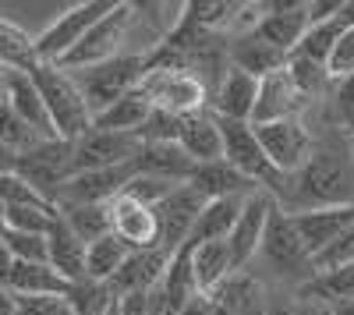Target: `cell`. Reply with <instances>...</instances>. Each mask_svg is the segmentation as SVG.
<instances>
[{
	"label": "cell",
	"mask_w": 354,
	"mask_h": 315,
	"mask_svg": "<svg viewBox=\"0 0 354 315\" xmlns=\"http://www.w3.org/2000/svg\"><path fill=\"white\" fill-rule=\"evenodd\" d=\"M255 103H259V78H252L248 71L241 68H227V75L220 78V85L213 89V103L209 110L216 117H227V121H248L252 124V113H255Z\"/></svg>",
	"instance_id": "44dd1931"
},
{
	"label": "cell",
	"mask_w": 354,
	"mask_h": 315,
	"mask_svg": "<svg viewBox=\"0 0 354 315\" xmlns=\"http://www.w3.org/2000/svg\"><path fill=\"white\" fill-rule=\"evenodd\" d=\"M205 202H213V198H234V195H252V191H259L245 174H238L227 160H220V163H202V166H195V174H192V181H188Z\"/></svg>",
	"instance_id": "83f0119b"
},
{
	"label": "cell",
	"mask_w": 354,
	"mask_h": 315,
	"mask_svg": "<svg viewBox=\"0 0 354 315\" xmlns=\"http://www.w3.org/2000/svg\"><path fill=\"white\" fill-rule=\"evenodd\" d=\"M351 146H354V138H351Z\"/></svg>",
	"instance_id": "f5cc1de1"
},
{
	"label": "cell",
	"mask_w": 354,
	"mask_h": 315,
	"mask_svg": "<svg viewBox=\"0 0 354 315\" xmlns=\"http://www.w3.org/2000/svg\"><path fill=\"white\" fill-rule=\"evenodd\" d=\"M43 142H50V138H39L4 99H0V146L11 149L15 156H25V153H32L36 146H43Z\"/></svg>",
	"instance_id": "d590c367"
},
{
	"label": "cell",
	"mask_w": 354,
	"mask_h": 315,
	"mask_svg": "<svg viewBox=\"0 0 354 315\" xmlns=\"http://www.w3.org/2000/svg\"><path fill=\"white\" fill-rule=\"evenodd\" d=\"M138 89L156 110L177 113V117H192V113L209 110V99H213L209 85L188 68H149Z\"/></svg>",
	"instance_id": "8992f818"
},
{
	"label": "cell",
	"mask_w": 354,
	"mask_h": 315,
	"mask_svg": "<svg viewBox=\"0 0 354 315\" xmlns=\"http://www.w3.org/2000/svg\"><path fill=\"white\" fill-rule=\"evenodd\" d=\"M347 262H354V227H351V231H347L333 248H326V251L315 259V276H319V273H330V269H337V266H347Z\"/></svg>",
	"instance_id": "b9f144b4"
},
{
	"label": "cell",
	"mask_w": 354,
	"mask_h": 315,
	"mask_svg": "<svg viewBox=\"0 0 354 315\" xmlns=\"http://www.w3.org/2000/svg\"><path fill=\"white\" fill-rule=\"evenodd\" d=\"M305 248L312 251V259H319L326 248H333L351 227H354V206H330V209H308L290 216Z\"/></svg>",
	"instance_id": "e0dca14e"
},
{
	"label": "cell",
	"mask_w": 354,
	"mask_h": 315,
	"mask_svg": "<svg viewBox=\"0 0 354 315\" xmlns=\"http://www.w3.org/2000/svg\"><path fill=\"white\" fill-rule=\"evenodd\" d=\"M202 209H205V198L192 184H181L174 195H167L163 202L156 206V216H160V248L170 251V255L181 251L185 241L195 231V220H198Z\"/></svg>",
	"instance_id": "4fadbf2b"
},
{
	"label": "cell",
	"mask_w": 354,
	"mask_h": 315,
	"mask_svg": "<svg viewBox=\"0 0 354 315\" xmlns=\"http://www.w3.org/2000/svg\"><path fill=\"white\" fill-rule=\"evenodd\" d=\"M287 61H290V53H283L280 46H273V43H266L262 36H241V39H230V64L234 68H241V71H248L252 78H270V75H277V71H283L287 68Z\"/></svg>",
	"instance_id": "484cf974"
},
{
	"label": "cell",
	"mask_w": 354,
	"mask_h": 315,
	"mask_svg": "<svg viewBox=\"0 0 354 315\" xmlns=\"http://www.w3.org/2000/svg\"><path fill=\"white\" fill-rule=\"evenodd\" d=\"M149 113H153V103L145 99L142 89H135L124 99H117L113 106H106L103 113H96L93 128L96 131H117V135H138V128L149 121Z\"/></svg>",
	"instance_id": "f546056e"
},
{
	"label": "cell",
	"mask_w": 354,
	"mask_h": 315,
	"mask_svg": "<svg viewBox=\"0 0 354 315\" xmlns=\"http://www.w3.org/2000/svg\"><path fill=\"white\" fill-rule=\"evenodd\" d=\"M0 241L8 245V251L15 255V262H50V245L39 234H18V231H4Z\"/></svg>",
	"instance_id": "8d00e7d4"
},
{
	"label": "cell",
	"mask_w": 354,
	"mask_h": 315,
	"mask_svg": "<svg viewBox=\"0 0 354 315\" xmlns=\"http://www.w3.org/2000/svg\"><path fill=\"white\" fill-rule=\"evenodd\" d=\"M308 28H312L308 0H280V4L266 0V18L259 21L255 36H262L266 43L280 46L283 53H294Z\"/></svg>",
	"instance_id": "9a60e30c"
},
{
	"label": "cell",
	"mask_w": 354,
	"mask_h": 315,
	"mask_svg": "<svg viewBox=\"0 0 354 315\" xmlns=\"http://www.w3.org/2000/svg\"><path fill=\"white\" fill-rule=\"evenodd\" d=\"M32 82L46 103V113H50V124L57 131L61 142H78L82 135L93 131V110H88L78 82L71 78V71L57 68V64H36L32 71Z\"/></svg>",
	"instance_id": "3957f363"
},
{
	"label": "cell",
	"mask_w": 354,
	"mask_h": 315,
	"mask_svg": "<svg viewBox=\"0 0 354 315\" xmlns=\"http://www.w3.org/2000/svg\"><path fill=\"white\" fill-rule=\"evenodd\" d=\"M290 305L298 308V315H337V312H333V305L319 301V298H294Z\"/></svg>",
	"instance_id": "ee69618b"
},
{
	"label": "cell",
	"mask_w": 354,
	"mask_h": 315,
	"mask_svg": "<svg viewBox=\"0 0 354 315\" xmlns=\"http://www.w3.org/2000/svg\"><path fill=\"white\" fill-rule=\"evenodd\" d=\"M259 276L270 283H280V287H290L294 294H298L301 287H308V283L315 280V259L312 251L305 248L298 227H294L290 213L277 209L270 227H266V238H262V248H259Z\"/></svg>",
	"instance_id": "7a4b0ae2"
},
{
	"label": "cell",
	"mask_w": 354,
	"mask_h": 315,
	"mask_svg": "<svg viewBox=\"0 0 354 315\" xmlns=\"http://www.w3.org/2000/svg\"><path fill=\"white\" fill-rule=\"evenodd\" d=\"M53 220H57V206H50V202H18V206H8V213H4V231L46 238Z\"/></svg>",
	"instance_id": "d6a6232c"
},
{
	"label": "cell",
	"mask_w": 354,
	"mask_h": 315,
	"mask_svg": "<svg viewBox=\"0 0 354 315\" xmlns=\"http://www.w3.org/2000/svg\"><path fill=\"white\" fill-rule=\"evenodd\" d=\"M46 245H50V266L61 273L68 283H85V259H88V245L71 231L64 223V216L57 213L50 234H46Z\"/></svg>",
	"instance_id": "cb8c5ba5"
},
{
	"label": "cell",
	"mask_w": 354,
	"mask_h": 315,
	"mask_svg": "<svg viewBox=\"0 0 354 315\" xmlns=\"http://www.w3.org/2000/svg\"><path fill=\"white\" fill-rule=\"evenodd\" d=\"M4 75H8V71L0 68V99H4Z\"/></svg>",
	"instance_id": "816d5d0a"
},
{
	"label": "cell",
	"mask_w": 354,
	"mask_h": 315,
	"mask_svg": "<svg viewBox=\"0 0 354 315\" xmlns=\"http://www.w3.org/2000/svg\"><path fill=\"white\" fill-rule=\"evenodd\" d=\"M113 4H117V0H82V4L68 8L64 15H57L36 36L39 64H61L64 57L113 11Z\"/></svg>",
	"instance_id": "52a82bcc"
},
{
	"label": "cell",
	"mask_w": 354,
	"mask_h": 315,
	"mask_svg": "<svg viewBox=\"0 0 354 315\" xmlns=\"http://www.w3.org/2000/svg\"><path fill=\"white\" fill-rule=\"evenodd\" d=\"M181 121L185 117H177V113H167V110H156L149 113V121H145L138 128V142L145 146V142H177L181 138Z\"/></svg>",
	"instance_id": "f35d334b"
},
{
	"label": "cell",
	"mask_w": 354,
	"mask_h": 315,
	"mask_svg": "<svg viewBox=\"0 0 354 315\" xmlns=\"http://www.w3.org/2000/svg\"><path fill=\"white\" fill-rule=\"evenodd\" d=\"M18 308L28 315H78L71 298H18Z\"/></svg>",
	"instance_id": "7bdbcfd3"
},
{
	"label": "cell",
	"mask_w": 354,
	"mask_h": 315,
	"mask_svg": "<svg viewBox=\"0 0 354 315\" xmlns=\"http://www.w3.org/2000/svg\"><path fill=\"white\" fill-rule=\"evenodd\" d=\"M135 18H138V4H121V0H117L113 11L57 68H64V71H85V68H100V64L113 61V57L131 53L128 43L135 39Z\"/></svg>",
	"instance_id": "5b68a950"
},
{
	"label": "cell",
	"mask_w": 354,
	"mask_h": 315,
	"mask_svg": "<svg viewBox=\"0 0 354 315\" xmlns=\"http://www.w3.org/2000/svg\"><path fill=\"white\" fill-rule=\"evenodd\" d=\"M333 312H337V315H354V301H337Z\"/></svg>",
	"instance_id": "c3c4849f"
},
{
	"label": "cell",
	"mask_w": 354,
	"mask_h": 315,
	"mask_svg": "<svg viewBox=\"0 0 354 315\" xmlns=\"http://www.w3.org/2000/svg\"><path fill=\"white\" fill-rule=\"evenodd\" d=\"M181 184H170V181H160V178H142V174H135V181L128 184V191L124 195H131L135 202H142V206H149V209H156L167 195H174Z\"/></svg>",
	"instance_id": "60d3db41"
},
{
	"label": "cell",
	"mask_w": 354,
	"mask_h": 315,
	"mask_svg": "<svg viewBox=\"0 0 354 315\" xmlns=\"http://www.w3.org/2000/svg\"><path fill=\"white\" fill-rule=\"evenodd\" d=\"M270 163L280 170L283 178L298 174L308 163L312 149H315V131L308 128L305 117H283V121H270V124H252Z\"/></svg>",
	"instance_id": "ba28073f"
},
{
	"label": "cell",
	"mask_w": 354,
	"mask_h": 315,
	"mask_svg": "<svg viewBox=\"0 0 354 315\" xmlns=\"http://www.w3.org/2000/svg\"><path fill=\"white\" fill-rule=\"evenodd\" d=\"M15 166H18V156L0 146V174H15Z\"/></svg>",
	"instance_id": "bcb514c9"
},
{
	"label": "cell",
	"mask_w": 354,
	"mask_h": 315,
	"mask_svg": "<svg viewBox=\"0 0 354 315\" xmlns=\"http://www.w3.org/2000/svg\"><path fill=\"white\" fill-rule=\"evenodd\" d=\"M340 21L354 28V0H344V11H340Z\"/></svg>",
	"instance_id": "7dc6e473"
},
{
	"label": "cell",
	"mask_w": 354,
	"mask_h": 315,
	"mask_svg": "<svg viewBox=\"0 0 354 315\" xmlns=\"http://www.w3.org/2000/svg\"><path fill=\"white\" fill-rule=\"evenodd\" d=\"M344 21H340V15L333 18V21H319V25H312L308 32H305V39L298 43V57H305V61H312V64H322L326 68V61H330V53H333V46H337V39H340V32H344Z\"/></svg>",
	"instance_id": "e575fe53"
},
{
	"label": "cell",
	"mask_w": 354,
	"mask_h": 315,
	"mask_svg": "<svg viewBox=\"0 0 354 315\" xmlns=\"http://www.w3.org/2000/svg\"><path fill=\"white\" fill-rule=\"evenodd\" d=\"M188 248V245H185ZM192 276L198 294H213L227 276H234V259L227 241H205L192 248Z\"/></svg>",
	"instance_id": "f1b7e54d"
},
{
	"label": "cell",
	"mask_w": 354,
	"mask_h": 315,
	"mask_svg": "<svg viewBox=\"0 0 354 315\" xmlns=\"http://www.w3.org/2000/svg\"><path fill=\"white\" fill-rule=\"evenodd\" d=\"M110 227L131 251L160 248V216H156V209L135 202L131 195H117L110 202Z\"/></svg>",
	"instance_id": "5bb4252c"
},
{
	"label": "cell",
	"mask_w": 354,
	"mask_h": 315,
	"mask_svg": "<svg viewBox=\"0 0 354 315\" xmlns=\"http://www.w3.org/2000/svg\"><path fill=\"white\" fill-rule=\"evenodd\" d=\"M181 149L202 166V163H220L223 160V131L213 110L192 113V117L181 121Z\"/></svg>",
	"instance_id": "d4e9b609"
},
{
	"label": "cell",
	"mask_w": 354,
	"mask_h": 315,
	"mask_svg": "<svg viewBox=\"0 0 354 315\" xmlns=\"http://www.w3.org/2000/svg\"><path fill=\"white\" fill-rule=\"evenodd\" d=\"M145 75H149V53H138V50H131L124 57H113V61H106L100 68L71 71L88 110H93V117L103 113L106 106H113L117 99H124L128 93H135Z\"/></svg>",
	"instance_id": "277c9868"
},
{
	"label": "cell",
	"mask_w": 354,
	"mask_h": 315,
	"mask_svg": "<svg viewBox=\"0 0 354 315\" xmlns=\"http://www.w3.org/2000/svg\"><path fill=\"white\" fill-rule=\"evenodd\" d=\"M213 298L230 312V315H270L277 305L270 301V283H266L255 269H241L227 276Z\"/></svg>",
	"instance_id": "ffe728a7"
},
{
	"label": "cell",
	"mask_w": 354,
	"mask_h": 315,
	"mask_svg": "<svg viewBox=\"0 0 354 315\" xmlns=\"http://www.w3.org/2000/svg\"><path fill=\"white\" fill-rule=\"evenodd\" d=\"M64 216V223L71 227V231L85 241V245H93L106 234H113V227H110V206H64V209H57Z\"/></svg>",
	"instance_id": "836d02e7"
},
{
	"label": "cell",
	"mask_w": 354,
	"mask_h": 315,
	"mask_svg": "<svg viewBox=\"0 0 354 315\" xmlns=\"http://www.w3.org/2000/svg\"><path fill=\"white\" fill-rule=\"evenodd\" d=\"M15 174L39 198H46L50 206H57V191H61L64 181L71 178V142H61V138L43 142V146H36L32 153L18 156Z\"/></svg>",
	"instance_id": "9c48e42d"
},
{
	"label": "cell",
	"mask_w": 354,
	"mask_h": 315,
	"mask_svg": "<svg viewBox=\"0 0 354 315\" xmlns=\"http://www.w3.org/2000/svg\"><path fill=\"white\" fill-rule=\"evenodd\" d=\"M174 255L163 251V248H149V251H131V259L121 266V273H117L106 287L113 298H128V294H145L163 283L167 276V266H170Z\"/></svg>",
	"instance_id": "ac0fdd59"
},
{
	"label": "cell",
	"mask_w": 354,
	"mask_h": 315,
	"mask_svg": "<svg viewBox=\"0 0 354 315\" xmlns=\"http://www.w3.org/2000/svg\"><path fill=\"white\" fill-rule=\"evenodd\" d=\"M4 213H8V206L0 202V234H4Z\"/></svg>",
	"instance_id": "f907efd6"
},
{
	"label": "cell",
	"mask_w": 354,
	"mask_h": 315,
	"mask_svg": "<svg viewBox=\"0 0 354 315\" xmlns=\"http://www.w3.org/2000/svg\"><path fill=\"white\" fill-rule=\"evenodd\" d=\"M277 209H280V202H277L270 191H262V188L245 198V209H241L238 223H234V234L227 238L230 259H234V273L255 266L262 238H266V227H270V220H273Z\"/></svg>",
	"instance_id": "30bf717a"
},
{
	"label": "cell",
	"mask_w": 354,
	"mask_h": 315,
	"mask_svg": "<svg viewBox=\"0 0 354 315\" xmlns=\"http://www.w3.org/2000/svg\"><path fill=\"white\" fill-rule=\"evenodd\" d=\"M195 160L181 149V142H145L135 156V174L160 178L170 184H188L195 174Z\"/></svg>",
	"instance_id": "d6986e66"
},
{
	"label": "cell",
	"mask_w": 354,
	"mask_h": 315,
	"mask_svg": "<svg viewBox=\"0 0 354 315\" xmlns=\"http://www.w3.org/2000/svg\"><path fill=\"white\" fill-rule=\"evenodd\" d=\"M245 198H248V195L213 198V202H205V209H202L198 220H195V231H192V238H188L185 245L195 248V245H205V241H227V238L234 234V223H238L241 209H245Z\"/></svg>",
	"instance_id": "4316f807"
},
{
	"label": "cell",
	"mask_w": 354,
	"mask_h": 315,
	"mask_svg": "<svg viewBox=\"0 0 354 315\" xmlns=\"http://www.w3.org/2000/svg\"><path fill=\"white\" fill-rule=\"evenodd\" d=\"M131 181H135V163L71 174L64 181V188L57 191V209H64V206H110L117 195L128 191Z\"/></svg>",
	"instance_id": "8fae6325"
},
{
	"label": "cell",
	"mask_w": 354,
	"mask_h": 315,
	"mask_svg": "<svg viewBox=\"0 0 354 315\" xmlns=\"http://www.w3.org/2000/svg\"><path fill=\"white\" fill-rule=\"evenodd\" d=\"M326 75H330V82H344V78L354 75V28H351V25L340 32V39H337L333 53H330Z\"/></svg>",
	"instance_id": "ab89813d"
},
{
	"label": "cell",
	"mask_w": 354,
	"mask_h": 315,
	"mask_svg": "<svg viewBox=\"0 0 354 315\" xmlns=\"http://www.w3.org/2000/svg\"><path fill=\"white\" fill-rule=\"evenodd\" d=\"M277 202L290 216L308 209L354 206V146L340 128H326L322 135H315L308 163L287 178Z\"/></svg>",
	"instance_id": "6da1fadb"
},
{
	"label": "cell",
	"mask_w": 354,
	"mask_h": 315,
	"mask_svg": "<svg viewBox=\"0 0 354 315\" xmlns=\"http://www.w3.org/2000/svg\"><path fill=\"white\" fill-rule=\"evenodd\" d=\"M4 103L39 138H57V131L50 124V113H46V103H43V96H39V89H36V82H32L28 71H8L4 75Z\"/></svg>",
	"instance_id": "7402d4cb"
},
{
	"label": "cell",
	"mask_w": 354,
	"mask_h": 315,
	"mask_svg": "<svg viewBox=\"0 0 354 315\" xmlns=\"http://www.w3.org/2000/svg\"><path fill=\"white\" fill-rule=\"evenodd\" d=\"M270 315H298V308H294V305H277Z\"/></svg>",
	"instance_id": "681fc988"
},
{
	"label": "cell",
	"mask_w": 354,
	"mask_h": 315,
	"mask_svg": "<svg viewBox=\"0 0 354 315\" xmlns=\"http://www.w3.org/2000/svg\"><path fill=\"white\" fill-rule=\"evenodd\" d=\"M39 64L36 36H28L21 25L0 18V68L4 71H32Z\"/></svg>",
	"instance_id": "4dcf8cb0"
},
{
	"label": "cell",
	"mask_w": 354,
	"mask_h": 315,
	"mask_svg": "<svg viewBox=\"0 0 354 315\" xmlns=\"http://www.w3.org/2000/svg\"><path fill=\"white\" fill-rule=\"evenodd\" d=\"M330 110H333V124L354 138V75L344 82H333V93H330Z\"/></svg>",
	"instance_id": "74e56055"
},
{
	"label": "cell",
	"mask_w": 354,
	"mask_h": 315,
	"mask_svg": "<svg viewBox=\"0 0 354 315\" xmlns=\"http://www.w3.org/2000/svg\"><path fill=\"white\" fill-rule=\"evenodd\" d=\"M308 103L305 93L294 85L290 71H277L270 78L259 82V103H255V113H252V124H270V121H283V117H305L308 113Z\"/></svg>",
	"instance_id": "2e32d148"
},
{
	"label": "cell",
	"mask_w": 354,
	"mask_h": 315,
	"mask_svg": "<svg viewBox=\"0 0 354 315\" xmlns=\"http://www.w3.org/2000/svg\"><path fill=\"white\" fill-rule=\"evenodd\" d=\"M131 259V248L117 238V234H106L100 241L88 245V259H85V280L93 283H110L117 273H121V266Z\"/></svg>",
	"instance_id": "1f68e13d"
},
{
	"label": "cell",
	"mask_w": 354,
	"mask_h": 315,
	"mask_svg": "<svg viewBox=\"0 0 354 315\" xmlns=\"http://www.w3.org/2000/svg\"><path fill=\"white\" fill-rule=\"evenodd\" d=\"M142 149L138 135H117V131H88L78 142H71V174H85V170H110L135 163Z\"/></svg>",
	"instance_id": "7c38bea8"
},
{
	"label": "cell",
	"mask_w": 354,
	"mask_h": 315,
	"mask_svg": "<svg viewBox=\"0 0 354 315\" xmlns=\"http://www.w3.org/2000/svg\"><path fill=\"white\" fill-rule=\"evenodd\" d=\"M0 315H18V298L8 287H0Z\"/></svg>",
	"instance_id": "f6af8a7d"
},
{
	"label": "cell",
	"mask_w": 354,
	"mask_h": 315,
	"mask_svg": "<svg viewBox=\"0 0 354 315\" xmlns=\"http://www.w3.org/2000/svg\"><path fill=\"white\" fill-rule=\"evenodd\" d=\"M8 291L15 298H71L75 283H68L50 262H15Z\"/></svg>",
	"instance_id": "603a6c76"
}]
</instances>
